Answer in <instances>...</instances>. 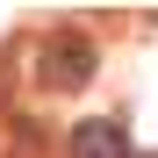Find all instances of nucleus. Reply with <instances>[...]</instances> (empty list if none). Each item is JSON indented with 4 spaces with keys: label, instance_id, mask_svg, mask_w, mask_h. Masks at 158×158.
I'll return each mask as SVG.
<instances>
[{
    "label": "nucleus",
    "instance_id": "1",
    "mask_svg": "<svg viewBox=\"0 0 158 158\" xmlns=\"http://www.w3.org/2000/svg\"><path fill=\"white\" fill-rule=\"evenodd\" d=\"M94 65H101L94 36H72V29H58V36L36 50V79H43L50 94H72V86H86V79H94Z\"/></svg>",
    "mask_w": 158,
    "mask_h": 158
},
{
    "label": "nucleus",
    "instance_id": "2",
    "mask_svg": "<svg viewBox=\"0 0 158 158\" xmlns=\"http://www.w3.org/2000/svg\"><path fill=\"white\" fill-rule=\"evenodd\" d=\"M72 158H137V144L115 115H86V122H72Z\"/></svg>",
    "mask_w": 158,
    "mask_h": 158
}]
</instances>
